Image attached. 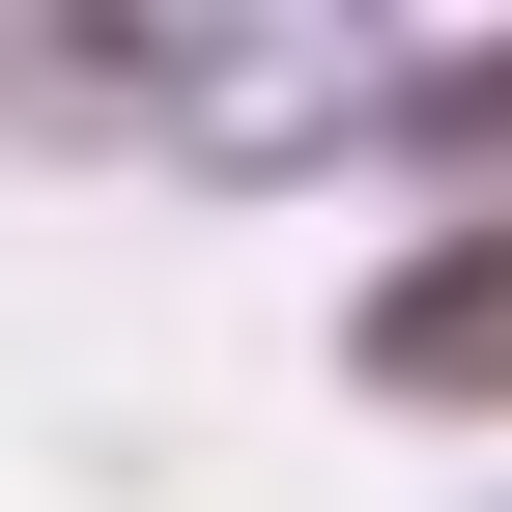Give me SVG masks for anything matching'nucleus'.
<instances>
[{"mask_svg":"<svg viewBox=\"0 0 512 512\" xmlns=\"http://www.w3.org/2000/svg\"><path fill=\"white\" fill-rule=\"evenodd\" d=\"M342 370H370L399 427H512V228H427L399 285L342 313Z\"/></svg>","mask_w":512,"mask_h":512,"instance_id":"nucleus-1","label":"nucleus"},{"mask_svg":"<svg viewBox=\"0 0 512 512\" xmlns=\"http://www.w3.org/2000/svg\"><path fill=\"white\" fill-rule=\"evenodd\" d=\"M370 171H456L512 228V57H399V86H370Z\"/></svg>","mask_w":512,"mask_h":512,"instance_id":"nucleus-2","label":"nucleus"}]
</instances>
